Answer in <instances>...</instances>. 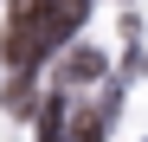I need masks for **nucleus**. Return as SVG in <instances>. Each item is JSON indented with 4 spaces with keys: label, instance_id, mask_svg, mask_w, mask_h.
Listing matches in <instances>:
<instances>
[{
    "label": "nucleus",
    "instance_id": "3",
    "mask_svg": "<svg viewBox=\"0 0 148 142\" xmlns=\"http://www.w3.org/2000/svg\"><path fill=\"white\" fill-rule=\"evenodd\" d=\"M7 103H13V116H32V78H19V84H13V97H7Z\"/></svg>",
    "mask_w": 148,
    "mask_h": 142
},
{
    "label": "nucleus",
    "instance_id": "2",
    "mask_svg": "<svg viewBox=\"0 0 148 142\" xmlns=\"http://www.w3.org/2000/svg\"><path fill=\"white\" fill-rule=\"evenodd\" d=\"M58 7H64V0H13V26H7V32H39Z\"/></svg>",
    "mask_w": 148,
    "mask_h": 142
},
{
    "label": "nucleus",
    "instance_id": "4",
    "mask_svg": "<svg viewBox=\"0 0 148 142\" xmlns=\"http://www.w3.org/2000/svg\"><path fill=\"white\" fill-rule=\"evenodd\" d=\"M39 142H71V136L64 129H39Z\"/></svg>",
    "mask_w": 148,
    "mask_h": 142
},
{
    "label": "nucleus",
    "instance_id": "1",
    "mask_svg": "<svg viewBox=\"0 0 148 142\" xmlns=\"http://www.w3.org/2000/svg\"><path fill=\"white\" fill-rule=\"evenodd\" d=\"M103 52H97V45H77V52H71L64 65H58V90H71V84H90V78H103Z\"/></svg>",
    "mask_w": 148,
    "mask_h": 142
}]
</instances>
